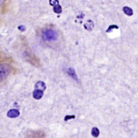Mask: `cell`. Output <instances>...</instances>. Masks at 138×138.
<instances>
[{"label":"cell","mask_w":138,"mask_h":138,"mask_svg":"<svg viewBox=\"0 0 138 138\" xmlns=\"http://www.w3.org/2000/svg\"><path fill=\"white\" fill-rule=\"evenodd\" d=\"M42 38L47 42H54L58 39V33L51 28H45L42 32Z\"/></svg>","instance_id":"obj_1"},{"label":"cell","mask_w":138,"mask_h":138,"mask_svg":"<svg viewBox=\"0 0 138 138\" xmlns=\"http://www.w3.org/2000/svg\"><path fill=\"white\" fill-rule=\"evenodd\" d=\"M11 72V67L7 63H0V82L6 79Z\"/></svg>","instance_id":"obj_2"},{"label":"cell","mask_w":138,"mask_h":138,"mask_svg":"<svg viewBox=\"0 0 138 138\" xmlns=\"http://www.w3.org/2000/svg\"><path fill=\"white\" fill-rule=\"evenodd\" d=\"M66 72H67V73L68 74L69 77H71L72 79H74L75 81H79V79H78V76H77V74H76L75 70H74L73 67H68V68L66 70Z\"/></svg>","instance_id":"obj_3"},{"label":"cell","mask_w":138,"mask_h":138,"mask_svg":"<svg viewBox=\"0 0 138 138\" xmlns=\"http://www.w3.org/2000/svg\"><path fill=\"white\" fill-rule=\"evenodd\" d=\"M19 115H20V112L17 109H10L7 113V116H8L9 118H17V117H19Z\"/></svg>","instance_id":"obj_4"},{"label":"cell","mask_w":138,"mask_h":138,"mask_svg":"<svg viewBox=\"0 0 138 138\" xmlns=\"http://www.w3.org/2000/svg\"><path fill=\"white\" fill-rule=\"evenodd\" d=\"M33 96L34 99L36 100H40L41 98L44 96V91L40 90V89H35L34 91L33 92Z\"/></svg>","instance_id":"obj_5"},{"label":"cell","mask_w":138,"mask_h":138,"mask_svg":"<svg viewBox=\"0 0 138 138\" xmlns=\"http://www.w3.org/2000/svg\"><path fill=\"white\" fill-rule=\"evenodd\" d=\"M35 89H40V90L44 92V90L46 89V84H45V83L43 81H38L36 84H35Z\"/></svg>","instance_id":"obj_6"},{"label":"cell","mask_w":138,"mask_h":138,"mask_svg":"<svg viewBox=\"0 0 138 138\" xmlns=\"http://www.w3.org/2000/svg\"><path fill=\"white\" fill-rule=\"evenodd\" d=\"M94 26H95V25H94V22L92 20H88L87 22L84 24V28L88 31H91L94 28Z\"/></svg>","instance_id":"obj_7"},{"label":"cell","mask_w":138,"mask_h":138,"mask_svg":"<svg viewBox=\"0 0 138 138\" xmlns=\"http://www.w3.org/2000/svg\"><path fill=\"white\" fill-rule=\"evenodd\" d=\"M123 12H124L126 15H129V16H130V15H133V10H132V9L128 6H124V8H123Z\"/></svg>","instance_id":"obj_8"},{"label":"cell","mask_w":138,"mask_h":138,"mask_svg":"<svg viewBox=\"0 0 138 138\" xmlns=\"http://www.w3.org/2000/svg\"><path fill=\"white\" fill-rule=\"evenodd\" d=\"M53 10H54V12L56 13V14H61L62 12V8L61 6L59 4H56L55 6H53Z\"/></svg>","instance_id":"obj_9"},{"label":"cell","mask_w":138,"mask_h":138,"mask_svg":"<svg viewBox=\"0 0 138 138\" xmlns=\"http://www.w3.org/2000/svg\"><path fill=\"white\" fill-rule=\"evenodd\" d=\"M91 135L93 137H98L100 135V130L96 127H93L91 130Z\"/></svg>","instance_id":"obj_10"},{"label":"cell","mask_w":138,"mask_h":138,"mask_svg":"<svg viewBox=\"0 0 138 138\" xmlns=\"http://www.w3.org/2000/svg\"><path fill=\"white\" fill-rule=\"evenodd\" d=\"M114 29H118V26H117V25H111V26H108V28L106 30V32L108 33H111L113 30H114Z\"/></svg>","instance_id":"obj_11"},{"label":"cell","mask_w":138,"mask_h":138,"mask_svg":"<svg viewBox=\"0 0 138 138\" xmlns=\"http://www.w3.org/2000/svg\"><path fill=\"white\" fill-rule=\"evenodd\" d=\"M73 118H75V115H67L65 116L64 118V121H68L69 119H73Z\"/></svg>","instance_id":"obj_12"},{"label":"cell","mask_w":138,"mask_h":138,"mask_svg":"<svg viewBox=\"0 0 138 138\" xmlns=\"http://www.w3.org/2000/svg\"><path fill=\"white\" fill-rule=\"evenodd\" d=\"M49 4L51 6H55L56 4H59V0H49Z\"/></svg>","instance_id":"obj_13"},{"label":"cell","mask_w":138,"mask_h":138,"mask_svg":"<svg viewBox=\"0 0 138 138\" xmlns=\"http://www.w3.org/2000/svg\"><path fill=\"white\" fill-rule=\"evenodd\" d=\"M18 29L20 31H21V32H24V31H26V26H22V25H20V26H18Z\"/></svg>","instance_id":"obj_14"},{"label":"cell","mask_w":138,"mask_h":138,"mask_svg":"<svg viewBox=\"0 0 138 138\" xmlns=\"http://www.w3.org/2000/svg\"><path fill=\"white\" fill-rule=\"evenodd\" d=\"M4 2H5V0H0V7L4 4Z\"/></svg>","instance_id":"obj_15"}]
</instances>
